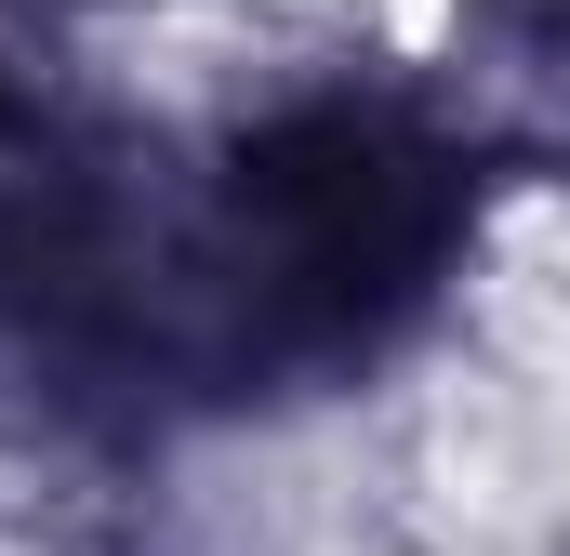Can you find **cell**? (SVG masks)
Listing matches in <instances>:
<instances>
[{"label": "cell", "instance_id": "cell-1", "mask_svg": "<svg viewBox=\"0 0 570 556\" xmlns=\"http://www.w3.org/2000/svg\"><path fill=\"white\" fill-rule=\"evenodd\" d=\"M518 146L425 67H305L159 159L146 278L107 345L134 411H279L372 385L478 266Z\"/></svg>", "mask_w": 570, "mask_h": 556}, {"label": "cell", "instance_id": "cell-2", "mask_svg": "<svg viewBox=\"0 0 570 556\" xmlns=\"http://www.w3.org/2000/svg\"><path fill=\"white\" fill-rule=\"evenodd\" d=\"M159 159L173 146L120 133L94 93L0 40V358L107 398V345L159 226Z\"/></svg>", "mask_w": 570, "mask_h": 556}, {"label": "cell", "instance_id": "cell-3", "mask_svg": "<svg viewBox=\"0 0 570 556\" xmlns=\"http://www.w3.org/2000/svg\"><path fill=\"white\" fill-rule=\"evenodd\" d=\"M464 27H478V53L518 93L558 107V133H570V0H464Z\"/></svg>", "mask_w": 570, "mask_h": 556}]
</instances>
